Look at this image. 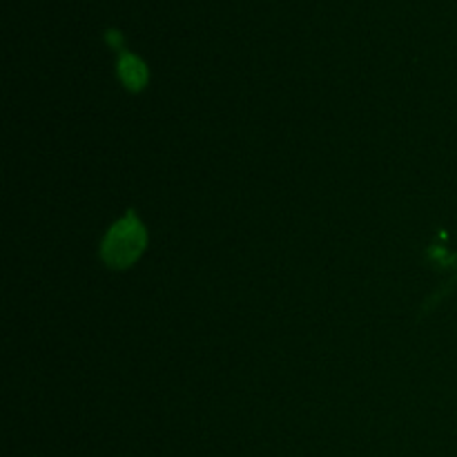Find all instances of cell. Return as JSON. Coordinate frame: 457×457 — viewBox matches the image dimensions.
<instances>
[{"instance_id":"1","label":"cell","mask_w":457,"mask_h":457,"mask_svg":"<svg viewBox=\"0 0 457 457\" xmlns=\"http://www.w3.org/2000/svg\"><path fill=\"white\" fill-rule=\"evenodd\" d=\"M145 226L138 221L137 214L128 212L107 230L101 244V257L112 268H129L145 253Z\"/></svg>"},{"instance_id":"2","label":"cell","mask_w":457,"mask_h":457,"mask_svg":"<svg viewBox=\"0 0 457 457\" xmlns=\"http://www.w3.org/2000/svg\"><path fill=\"white\" fill-rule=\"evenodd\" d=\"M119 76L123 85H128L132 92H138L147 85V67L141 58L132 56V54H120L119 58Z\"/></svg>"}]
</instances>
